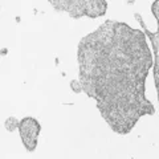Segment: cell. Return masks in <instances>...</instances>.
<instances>
[{
    "instance_id": "7a4b0ae2",
    "label": "cell",
    "mask_w": 159,
    "mask_h": 159,
    "mask_svg": "<svg viewBox=\"0 0 159 159\" xmlns=\"http://www.w3.org/2000/svg\"><path fill=\"white\" fill-rule=\"evenodd\" d=\"M60 12H65L73 19L90 17L97 19L105 16L107 12L106 0H47Z\"/></svg>"
},
{
    "instance_id": "5b68a950",
    "label": "cell",
    "mask_w": 159,
    "mask_h": 159,
    "mask_svg": "<svg viewBox=\"0 0 159 159\" xmlns=\"http://www.w3.org/2000/svg\"><path fill=\"white\" fill-rule=\"evenodd\" d=\"M19 123H20V121L17 118H15V117H9V118H7L6 119V129L9 131V133H12V131H15L16 129H19Z\"/></svg>"
},
{
    "instance_id": "6da1fadb",
    "label": "cell",
    "mask_w": 159,
    "mask_h": 159,
    "mask_svg": "<svg viewBox=\"0 0 159 159\" xmlns=\"http://www.w3.org/2000/svg\"><path fill=\"white\" fill-rule=\"evenodd\" d=\"M78 84L114 133L127 135L155 107L146 97L154 58L143 29L106 20L78 43Z\"/></svg>"
},
{
    "instance_id": "3957f363",
    "label": "cell",
    "mask_w": 159,
    "mask_h": 159,
    "mask_svg": "<svg viewBox=\"0 0 159 159\" xmlns=\"http://www.w3.org/2000/svg\"><path fill=\"white\" fill-rule=\"evenodd\" d=\"M151 13L154 15V17L157 20V31L152 32L147 28L145 21L142 20L141 15L135 13L134 16L138 20L139 25L142 27V29L145 31L147 39L150 40L152 51H154V82H155V89L158 94V105H159V0H154L151 4Z\"/></svg>"
},
{
    "instance_id": "277c9868",
    "label": "cell",
    "mask_w": 159,
    "mask_h": 159,
    "mask_svg": "<svg viewBox=\"0 0 159 159\" xmlns=\"http://www.w3.org/2000/svg\"><path fill=\"white\" fill-rule=\"evenodd\" d=\"M17 130L20 134V138H21L24 148L29 152H33L37 147L39 135L41 133L40 122L33 117H24L19 123Z\"/></svg>"
}]
</instances>
